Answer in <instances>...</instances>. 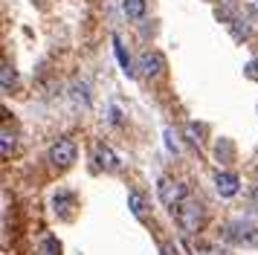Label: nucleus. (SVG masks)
I'll return each mask as SVG.
<instances>
[{
  "label": "nucleus",
  "mask_w": 258,
  "mask_h": 255,
  "mask_svg": "<svg viewBox=\"0 0 258 255\" xmlns=\"http://www.w3.org/2000/svg\"><path fill=\"white\" fill-rule=\"evenodd\" d=\"M96 165H99L102 171L113 174V171H119V157L107 148V145H96Z\"/></svg>",
  "instance_id": "obj_6"
},
{
  "label": "nucleus",
  "mask_w": 258,
  "mask_h": 255,
  "mask_svg": "<svg viewBox=\"0 0 258 255\" xmlns=\"http://www.w3.org/2000/svg\"><path fill=\"white\" fill-rule=\"evenodd\" d=\"M137 70H140L142 79H160L163 70H165V58L160 55V52H145V55L140 58Z\"/></svg>",
  "instance_id": "obj_4"
},
{
  "label": "nucleus",
  "mask_w": 258,
  "mask_h": 255,
  "mask_svg": "<svg viewBox=\"0 0 258 255\" xmlns=\"http://www.w3.org/2000/svg\"><path fill=\"white\" fill-rule=\"evenodd\" d=\"M244 35H249V21L235 18V38H244Z\"/></svg>",
  "instance_id": "obj_14"
},
{
  "label": "nucleus",
  "mask_w": 258,
  "mask_h": 255,
  "mask_svg": "<svg viewBox=\"0 0 258 255\" xmlns=\"http://www.w3.org/2000/svg\"><path fill=\"white\" fill-rule=\"evenodd\" d=\"M113 52H116L119 64H122V70H125V76H131V73H134V67H131V58H128V52H125V46H122V41H119L116 35H113Z\"/></svg>",
  "instance_id": "obj_9"
},
{
  "label": "nucleus",
  "mask_w": 258,
  "mask_h": 255,
  "mask_svg": "<svg viewBox=\"0 0 258 255\" xmlns=\"http://www.w3.org/2000/svg\"><path fill=\"white\" fill-rule=\"evenodd\" d=\"M157 195H160V200H163V206L174 209V206H180V203L186 200V185L174 183V180H160Z\"/></svg>",
  "instance_id": "obj_3"
},
{
  "label": "nucleus",
  "mask_w": 258,
  "mask_h": 255,
  "mask_svg": "<svg viewBox=\"0 0 258 255\" xmlns=\"http://www.w3.org/2000/svg\"><path fill=\"white\" fill-rule=\"evenodd\" d=\"M12 151H15V137L9 134V131H3V137H0V154H3V157H9Z\"/></svg>",
  "instance_id": "obj_11"
},
{
  "label": "nucleus",
  "mask_w": 258,
  "mask_h": 255,
  "mask_svg": "<svg viewBox=\"0 0 258 255\" xmlns=\"http://www.w3.org/2000/svg\"><path fill=\"white\" fill-rule=\"evenodd\" d=\"M255 203H258V188H255Z\"/></svg>",
  "instance_id": "obj_18"
},
{
  "label": "nucleus",
  "mask_w": 258,
  "mask_h": 255,
  "mask_svg": "<svg viewBox=\"0 0 258 255\" xmlns=\"http://www.w3.org/2000/svg\"><path fill=\"white\" fill-rule=\"evenodd\" d=\"M246 76H249V79H258V58L252 64H246Z\"/></svg>",
  "instance_id": "obj_17"
},
{
  "label": "nucleus",
  "mask_w": 258,
  "mask_h": 255,
  "mask_svg": "<svg viewBox=\"0 0 258 255\" xmlns=\"http://www.w3.org/2000/svg\"><path fill=\"white\" fill-rule=\"evenodd\" d=\"M76 142L73 139H58V142H52V148H49V162L52 165H58V168H70L73 162H76Z\"/></svg>",
  "instance_id": "obj_2"
},
{
  "label": "nucleus",
  "mask_w": 258,
  "mask_h": 255,
  "mask_svg": "<svg viewBox=\"0 0 258 255\" xmlns=\"http://www.w3.org/2000/svg\"><path fill=\"white\" fill-rule=\"evenodd\" d=\"M165 145H168V151H180V145H177V137H174V131L171 128H165Z\"/></svg>",
  "instance_id": "obj_15"
},
{
  "label": "nucleus",
  "mask_w": 258,
  "mask_h": 255,
  "mask_svg": "<svg viewBox=\"0 0 258 255\" xmlns=\"http://www.w3.org/2000/svg\"><path fill=\"white\" fill-rule=\"evenodd\" d=\"M0 79H3V90H9L15 84V73H12V67L9 64H3V70H0Z\"/></svg>",
  "instance_id": "obj_13"
},
{
  "label": "nucleus",
  "mask_w": 258,
  "mask_h": 255,
  "mask_svg": "<svg viewBox=\"0 0 258 255\" xmlns=\"http://www.w3.org/2000/svg\"><path fill=\"white\" fill-rule=\"evenodd\" d=\"M186 137H188V142H191V145H203V128L198 125V122H188L186 125Z\"/></svg>",
  "instance_id": "obj_10"
},
{
  "label": "nucleus",
  "mask_w": 258,
  "mask_h": 255,
  "mask_svg": "<svg viewBox=\"0 0 258 255\" xmlns=\"http://www.w3.org/2000/svg\"><path fill=\"white\" fill-rule=\"evenodd\" d=\"M122 12L128 18H134V21H140L145 15V0H122Z\"/></svg>",
  "instance_id": "obj_8"
},
{
  "label": "nucleus",
  "mask_w": 258,
  "mask_h": 255,
  "mask_svg": "<svg viewBox=\"0 0 258 255\" xmlns=\"http://www.w3.org/2000/svg\"><path fill=\"white\" fill-rule=\"evenodd\" d=\"M128 209L134 218H145V212H148V203H145V197L140 192H131L128 195Z\"/></svg>",
  "instance_id": "obj_7"
},
{
  "label": "nucleus",
  "mask_w": 258,
  "mask_h": 255,
  "mask_svg": "<svg viewBox=\"0 0 258 255\" xmlns=\"http://www.w3.org/2000/svg\"><path fill=\"white\" fill-rule=\"evenodd\" d=\"M177 218H180V226H183L186 235H195V232L203 229V206L195 203V200H183Z\"/></svg>",
  "instance_id": "obj_1"
},
{
  "label": "nucleus",
  "mask_w": 258,
  "mask_h": 255,
  "mask_svg": "<svg viewBox=\"0 0 258 255\" xmlns=\"http://www.w3.org/2000/svg\"><path fill=\"white\" fill-rule=\"evenodd\" d=\"M41 255H61V243L55 238H47L41 243Z\"/></svg>",
  "instance_id": "obj_12"
},
{
  "label": "nucleus",
  "mask_w": 258,
  "mask_h": 255,
  "mask_svg": "<svg viewBox=\"0 0 258 255\" xmlns=\"http://www.w3.org/2000/svg\"><path fill=\"white\" fill-rule=\"evenodd\" d=\"M76 102H82V104H90V96H87V87H76Z\"/></svg>",
  "instance_id": "obj_16"
},
{
  "label": "nucleus",
  "mask_w": 258,
  "mask_h": 255,
  "mask_svg": "<svg viewBox=\"0 0 258 255\" xmlns=\"http://www.w3.org/2000/svg\"><path fill=\"white\" fill-rule=\"evenodd\" d=\"M255 3H258V0H255Z\"/></svg>",
  "instance_id": "obj_19"
},
{
  "label": "nucleus",
  "mask_w": 258,
  "mask_h": 255,
  "mask_svg": "<svg viewBox=\"0 0 258 255\" xmlns=\"http://www.w3.org/2000/svg\"><path fill=\"white\" fill-rule=\"evenodd\" d=\"M215 185H218V195L221 197H235L238 188H241V180L229 171H218L215 174Z\"/></svg>",
  "instance_id": "obj_5"
}]
</instances>
